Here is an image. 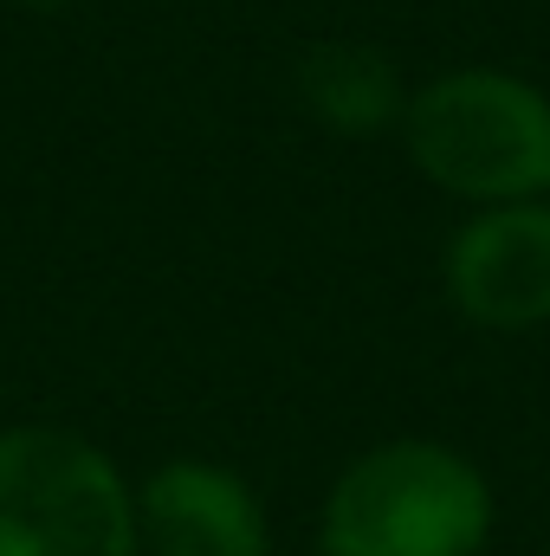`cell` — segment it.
I'll use <instances>...</instances> for the list:
<instances>
[{"label":"cell","mask_w":550,"mask_h":556,"mask_svg":"<svg viewBox=\"0 0 550 556\" xmlns=\"http://www.w3.org/2000/svg\"><path fill=\"white\" fill-rule=\"evenodd\" d=\"M409 162L447 194L512 207L550 194V98L512 72H447L402 111Z\"/></svg>","instance_id":"6da1fadb"},{"label":"cell","mask_w":550,"mask_h":556,"mask_svg":"<svg viewBox=\"0 0 550 556\" xmlns=\"http://www.w3.org/2000/svg\"><path fill=\"white\" fill-rule=\"evenodd\" d=\"M492 492L440 440H389L343 466L324 505L330 556H479Z\"/></svg>","instance_id":"7a4b0ae2"},{"label":"cell","mask_w":550,"mask_h":556,"mask_svg":"<svg viewBox=\"0 0 550 556\" xmlns=\"http://www.w3.org/2000/svg\"><path fill=\"white\" fill-rule=\"evenodd\" d=\"M0 556H137V498L85 433H0Z\"/></svg>","instance_id":"3957f363"},{"label":"cell","mask_w":550,"mask_h":556,"mask_svg":"<svg viewBox=\"0 0 550 556\" xmlns=\"http://www.w3.org/2000/svg\"><path fill=\"white\" fill-rule=\"evenodd\" d=\"M447 298L486 330H532L550 317V207L512 201L473 214L447 240Z\"/></svg>","instance_id":"277c9868"},{"label":"cell","mask_w":550,"mask_h":556,"mask_svg":"<svg viewBox=\"0 0 550 556\" xmlns=\"http://www.w3.org/2000/svg\"><path fill=\"white\" fill-rule=\"evenodd\" d=\"M137 538L155 556H266V511L240 472L168 459L137 492Z\"/></svg>","instance_id":"5b68a950"},{"label":"cell","mask_w":550,"mask_h":556,"mask_svg":"<svg viewBox=\"0 0 550 556\" xmlns=\"http://www.w3.org/2000/svg\"><path fill=\"white\" fill-rule=\"evenodd\" d=\"M298 98L337 137H376V130L402 124V111H409L402 72L389 65V52H376L363 39H317V46H304L298 52Z\"/></svg>","instance_id":"8992f818"}]
</instances>
